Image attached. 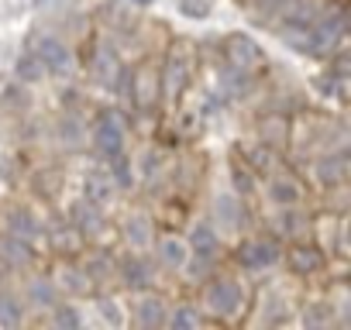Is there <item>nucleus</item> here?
<instances>
[{"instance_id": "1", "label": "nucleus", "mask_w": 351, "mask_h": 330, "mask_svg": "<svg viewBox=\"0 0 351 330\" xmlns=\"http://www.w3.org/2000/svg\"><path fill=\"white\" fill-rule=\"evenodd\" d=\"M341 38H344V11H330V14H320L317 25L306 31L303 49L313 52V55H320V52H330Z\"/></svg>"}, {"instance_id": "2", "label": "nucleus", "mask_w": 351, "mask_h": 330, "mask_svg": "<svg viewBox=\"0 0 351 330\" xmlns=\"http://www.w3.org/2000/svg\"><path fill=\"white\" fill-rule=\"evenodd\" d=\"M241 299H245L241 285H238V282H228V279L214 282V285H210V292H207L210 309H214V313H224V316H231V313L241 306Z\"/></svg>"}, {"instance_id": "3", "label": "nucleus", "mask_w": 351, "mask_h": 330, "mask_svg": "<svg viewBox=\"0 0 351 330\" xmlns=\"http://www.w3.org/2000/svg\"><path fill=\"white\" fill-rule=\"evenodd\" d=\"M35 55H38V62L45 66V73H62V69H69V62H73L69 49H66L59 38H38Z\"/></svg>"}, {"instance_id": "4", "label": "nucleus", "mask_w": 351, "mask_h": 330, "mask_svg": "<svg viewBox=\"0 0 351 330\" xmlns=\"http://www.w3.org/2000/svg\"><path fill=\"white\" fill-rule=\"evenodd\" d=\"M93 144H97V151H100L104 158L121 155V148H124V131H121V124H117L114 117H104V120L97 124V131H93Z\"/></svg>"}, {"instance_id": "5", "label": "nucleus", "mask_w": 351, "mask_h": 330, "mask_svg": "<svg viewBox=\"0 0 351 330\" xmlns=\"http://www.w3.org/2000/svg\"><path fill=\"white\" fill-rule=\"evenodd\" d=\"M317 18H320V8L313 4V0H296V8H289L282 14V25L289 31H296V35H306L317 25Z\"/></svg>"}, {"instance_id": "6", "label": "nucleus", "mask_w": 351, "mask_h": 330, "mask_svg": "<svg viewBox=\"0 0 351 330\" xmlns=\"http://www.w3.org/2000/svg\"><path fill=\"white\" fill-rule=\"evenodd\" d=\"M279 258V248L272 244V241H248V244H241V251H238V262L245 265V268H265V265H272Z\"/></svg>"}, {"instance_id": "7", "label": "nucleus", "mask_w": 351, "mask_h": 330, "mask_svg": "<svg viewBox=\"0 0 351 330\" xmlns=\"http://www.w3.org/2000/svg\"><path fill=\"white\" fill-rule=\"evenodd\" d=\"M344 176H348V155H344V151L320 158V165H317V179H320L324 186H337V183H344Z\"/></svg>"}, {"instance_id": "8", "label": "nucleus", "mask_w": 351, "mask_h": 330, "mask_svg": "<svg viewBox=\"0 0 351 330\" xmlns=\"http://www.w3.org/2000/svg\"><path fill=\"white\" fill-rule=\"evenodd\" d=\"M289 265H293L296 275H313V272L324 265V255H320L317 248H310V244H296V248L289 251Z\"/></svg>"}, {"instance_id": "9", "label": "nucleus", "mask_w": 351, "mask_h": 330, "mask_svg": "<svg viewBox=\"0 0 351 330\" xmlns=\"http://www.w3.org/2000/svg\"><path fill=\"white\" fill-rule=\"evenodd\" d=\"M155 97H158V76H155L152 69H141V73H138V83H134V100H138V107H152Z\"/></svg>"}, {"instance_id": "10", "label": "nucleus", "mask_w": 351, "mask_h": 330, "mask_svg": "<svg viewBox=\"0 0 351 330\" xmlns=\"http://www.w3.org/2000/svg\"><path fill=\"white\" fill-rule=\"evenodd\" d=\"M190 248H193V255H207V258H214V255H217V234H214V227L197 224L193 234H190Z\"/></svg>"}, {"instance_id": "11", "label": "nucleus", "mask_w": 351, "mask_h": 330, "mask_svg": "<svg viewBox=\"0 0 351 330\" xmlns=\"http://www.w3.org/2000/svg\"><path fill=\"white\" fill-rule=\"evenodd\" d=\"M228 52H231V59H234L238 66H248V62H255L258 45H255L248 35H231V38H228Z\"/></svg>"}, {"instance_id": "12", "label": "nucleus", "mask_w": 351, "mask_h": 330, "mask_svg": "<svg viewBox=\"0 0 351 330\" xmlns=\"http://www.w3.org/2000/svg\"><path fill=\"white\" fill-rule=\"evenodd\" d=\"M8 231L14 234V238H25V241H32L35 238V231H38V224L32 220V214L28 210H8Z\"/></svg>"}, {"instance_id": "13", "label": "nucleus", "mask_w": 351, "mask_h": 330, "mask_svg": "<svg viewBox=\"0 0 351 330\" xmlns=\"http://www.w3.org/2000/svg\"><path fill=\"white\" fill-rule=\"evenodd\" d=\"M162 83H165V93H169V97H176V93L183 90V83H186V62H183V55H172V59H169Z\"/></svg>"}, {"instance_id": "14", "label": "nucleus", "mask_w": 351, "mask_h": 330, "mask_svg": "<svg viewBox=\"0 0 351 330\" xmlns=\"http://www.w3.org/2000/svg\"><path fill=\"white\" fill-rule=\"evenodd\" d=\"M73 227H83V231H97L100 227V214H97V203L93 200L73 203Z\"/></svg>"}, {"instance_id": "15", "label": "nucleus", "mask_w": 351, "mask_h": 330, "mask_svg": "<svg viewBox=\"0 0 351 330\" xmlns=\"http://www.w3.org/2000/svg\"><path fill=\"white\" fill-rule=\"evenodd\" d=\"M14 73H18V79H21V83H38V79L45 76V66L38 62V55H35V52H28V55H21V59H18Z\"/></svg>"}, {"instance_id": "16", "label": "nucleus", "mask_w": 351, "mask_h": 330, "mask_svg": "<svg viewBox=\"0 0 351 330\" xmlns=\"http://www.w3.org/2000/svg\"><path fill=\"white\" fill-rule=\"evenodd\" d=\"M269 196H272L279 207H289V203L300 200V186H296L293 179H276V183L269 186Z\"/></svg>"}, {"instance_id": "17", "label": "nucleus", "mask_w": 351, "mask_h": 330, "mask_svg": "<svg viewBox=\"0 0 351 330\" xmlns=\"http://www.w3.org/2000/svg\"><path fill=\"white\" fill-rule=\"evenodd\" d=\"M214 214L228 224V227H238V220H241V210H238V200L231 196V193H224V196H217L214 200Z\"/></svg>"}, {"instance_id": "18", "label": "nucleus", "mask_w": 351, "mask_h": 330, "mask_svg": "<svg viewBox=\"0 0 351 330\" xmlns=\"http://www.w3.org/2000/svg\"><path fill=\"white\" fill-rule=\"evenodd\" d=\"M138 323L141 327H158L162 320H165V309H162V303L158 299H145V303H138Z\"/></svg>"}, {"instance_id": "19", "label": "nucleus", "mask_w": 351, "mask_h": 330, "mask_svg": "<svg viewBox=\"0 0 351 330\" xmlns=\"http://www.w3.org/2000/svg\"><path fill=\"white\" fill-rule=\"evenodd\" d=\"M110 179H104L100 173H90L86 176V200H93V203H104V200H110Z\"/></svg>"}, {"instance_id": "20", "label": "nucleus", "mask_w": 351, "mask_h": 330, "mask_svg": "<svg viewBox=\"0 0 351 330\" xmlns=\"http://www.w3.org/2000/svg\"><path fill=\"white\" fill-rule=\"evenodd\" d=\"M124 282H128L131 289H145V285L152 282L148 265H145V262H138V258H131V262L124 265Z\"/></svg>"}, {"instance_id": "21", "label": "nucleus", "mask_w": 351, "mask_h": 330, "mask_svg": "<svg viewBox=\"0 0 351 330\" xmlns=\"http://www.w3.org/2000/svg\"><path fill=\"white\" fill-rule=\"evenodd\" d=\"M21 316H25V309L14 296H0V327H18Z\"/></svg>"}, {"instance_id": "22", "label": "nucleus", "mask_w": 351, "mask_h": 330, "mask_svg": "<svg viewBox=\"0 0 351 330\" xmlns=\"http://www.w3.org/2000/svg\"><path fill=\"white\" fill-rule=\"evenodd\" d=\"M158 255H162V262H165V265H172V268H180V265L186 262V248H183L180 241H162Z\"/></svg>"}, {"instance_id": "23", "label": "nucleus", "mask_w": 351, "mask_h": 330, "mask_svg": "<svg viewBox=\"0 0 351 330\" xmlns=\"http://www.w3.org/2000/svg\"><path fill=\"white\" fill-rule=\"evenodd\" d=\"M197 323H200V313L193 306H180V309L169 316V327L172 330H186V327H197Z\"/></svg>"}, {"instance_id": "24", "label": "nucleus", "mask_w": 351, "mask_h": 330, "mask_svg": "<svg viewBox=\"0 0 351 330\" xmlns=\"http://www.w3.org/2000/svg\"><path fill=\"white\" fill-rule=\"evenodd\" d=\"M56 327L76 330V327H80V309H76V306H59V309H56Z\"/></svg>"}, {"instance_id": "25", "label": "nucleus", "mask_w": 351, "mask_h": 330, "mask_svg": "<svg viewBox=\"0 0 351 330\" xmlns=\"http://www.w3.org/2000/svg\"><path fill=\"white\" fill-rule=\"evenodd\" d=\"M8 255H11L14 262H21V265L32 262V248H28L25 238H11V241H8Z\"/></svg>"}, {"instance_id": "26", "label": "nucleus", "mask_w": 351, "mask_h": 330, "mask_svg": "<svg viewBox=\"0 0 351 330\" xmlns=\"http://www.w3.org/2000/svg\"><path fill=\"white\" fill-rule=\"evenodd\" d=\"M28 296H32L35 306H49V303H52V285H49L45 279H38V282H32V292H28Z\"/></svg>"}, {"instance_id": "27", "label": "nucleus", "mask_w": 351, "mask_h": 330, "mask_svg": "<svg viewBox=\"0 0 351 330\" xmlns=\"http://www.w3.org/2000/svg\"><path fill=\"white\" fill-rule=\"evenodd\" d=\"M110 169H114L117 186H131V169H128V162L121 155H110Z\"/></svg>"}, {"instance_id": "28", "label": "nucleus", "mask_w": 351, "mask_h": 330, "mask_svg": "<svg viewBox=\"0 0 351 330\" xmlns=\"http://www.w3.org/2000/svg\"><path fill=\"white\" fill-rule=\"evenodd\" d=\"M128 238H131L134 244H145V241H148V224H145V217H131V220H128Z\"/></svg>"}, {"instance_id": "29", "label": "nucleus", "mask_w": 351, "mask_h": 330, "mask_svg": "<svg viewBox=\"0 0 351 330\" xmlns=\"http://www.w3.org/2000/svg\"><path fill=\"white\" fill-rule=\"evenodd\" d=\"M180 11H183L186 18H207V14H210V8L204 4V0H180Z\"/></svg>"}, {"instance_id": "30", "label": "nucleus", "mask_w": 351, "mask_h": 330, "mask_svg": "<svg viewBox=\"0 0 351 330\" xmlns=\"http://www.w3.org/2000/svg\"><path fill=\"white\" fill-rule=\"evenodd\" d=\"M327 320H330V309H327L324 303L310 306V309H306V316H303V323H306V327H317V323H327Z\"/></svg>"}, {"instance_id": "31", "label": "nucleus", "mask_w": 351, "mask_h": 330, "mask_svg": "<svg viewBox=\"0 0 351 330\" xmlns=\"http://www.w3.org/2000/svg\"><path fill=\"white\" fill-rule=\"evenodd\" d=\"M52 241H56V244H59L62 251H69V248H73V244H76L80 238H76V227H69V231H59V234H56Z\"/></svg>"}, {"instance_id": "32", "label": "nucleus", "mask_w": 351, "mask_h": 330, "mask_svg": "<svg viewBox=\"0 0 351 330\" xmlns=\"http://www.w3.org/2000/svg\"><path fill=\"white\" fill-rule=\"evenodd\" d=\"M234 186H238L241 193H252V190H255V183H252V176H248L245 169H234Z\"/></svg>"}, {"instance_id": "33", "label": "nucleus", "mask_w": 351, "mask_h": 330, "mask_svg": "<svg viewBox=\"0 0 351 330\" xmlns=\"http://www.w3.org/2000/svg\"><path fill=\"white\" fill-rule=\"evenodd\" d=\"M100 316H107L110 327H121V313L114 309V303H100Z\"/></svg>"}, {"instance_id": "34", "label": "nucleus", "mask_w": 351, "mask_h": 330, "mask_svg": "<svg viewBox=\"0 0 351 330\" xmlns=\"http://www.w3.org/2000/svg\"><path fill=\"white\" fill-rule=\"evenodd\" d=\"M269 158H272V155H269L265 148H258V151H252V162L258 165V169H269Z\"/></svg>"}, {"instance_id": "35", "label": "nucleus", "mask_w": 351, "mask_h": 330, "mask_svg": "<svg viewBox=\"0 0 351 330\" xmlns=\"http://www.w3.org/2000/svg\"><path fill=\"white\" fill-rule=\"evenodd\" d=\"M66 285H73V289H86V279H80V272H66Z\"/></svg>"}, {"instance_id": "36", "label": "nucleus", "mask_w": 351, "mask_h": 330, "mask_svg": "<svg viewBox=\"0 0 351 330\" xmlns=\"http://www.w3.org/2000/svg\"><path fill=\"white\" fill-rule=\"evenodd\" d=\"M134 4H138V8H148V4H152V0H134Z\"/></svg>"}]
</instances>
